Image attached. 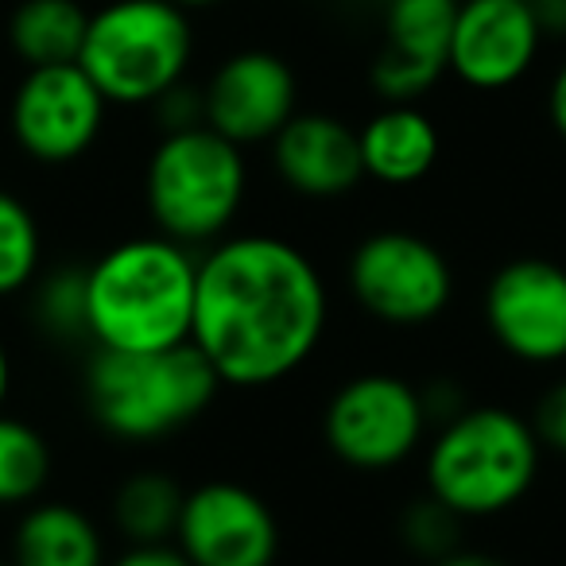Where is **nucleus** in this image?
Here are the masks:
<instances>
[{"mask_svg": "<svg viewBox=\"0 0 566 566\" xmlns=\"http://www.w3.org/2000/svg\"><path fill=\"white\" fill-rule=\"evenodd\" d=\"M331 292L318 264L272 233H229L198 256L190 342L221 385L268 388L323 346Z\"/></svg>", "mask_w": 566, "mask_h": 566, "instance_id": "1", "label": "nucleus"}, {"mask_svg": "<svg viewBox=\"0 0 566 566\" xmlns=\"http://www.w3.org/2000/svg\"><path fill=\"white\" fill-rule=\"evenodd\" d=\"M195 249L164 233L120 241L86 268V338L117 354L182 346L195 326Z\"/></svg>", "mask_w": 566, "mask_h": 566, "instance_id": "2", "label": "nucleus"}, {"mask_svg": "<svg viewBox=\"0 0 566 566\" xmlns=\"http://www.w3.org/2000/svg\"><path fill=\"white\" fill-rule=\"evenodd\" d=\"M543 442L532 419L512 408L478 403L439 423L427 442V493L462 520H489L532 493Z\"/></svg>", "mask_w": 566, "mask_h": 566, "instance_id": "3", "label": "nucleus"}, {"mask_svg": "<svg viewBox=\"0 0 566 566\" xmlns=\"http://www.w3.org/2000/svg\"><path fill=\"white\" fill-rule=\"evenodd\" d=\"M221 380L195 342L156 354L94 349L86 403L102 431L120 442H156L190 427L218 396Z\"/></svg>", "mask_w": 566, "mask_h": 566, "instance_id": "4", "label": "nucleus"}, {"mask_svg": "<svg viewBox=\"0 0 566 566\" xmlns=\"http://www.w3.org/2000/svg\"><path fill=\"white\" fill-rule=\"evenodd\" d=\"M244 195V148L213 133L210 125L164 133V140L151 148L144 171V206L156 233L187 249H210L213 241L229 237Z\"/></svg>", "mask_w": 566, "mask_h": 566, "instance_id": "5", "label": "nucleus"}, {"mask_svg": "<svg viewBox=\"0 0 566 566\" xmlns=\"http://www.w3.org/2000/svg\"><path fill=\"white\" fill-rule=\"evenodd\" d=\"M195 55L187 9L175 0H113L90 17L78 66L109 105H156Z\"/></svg>", "mask_w": 566, "mask_h": 566, "instance_id": "6", "label": "nucleus"}, {"mask_svg": "<svg viewBox=\"0 0 566 566\" xmlns=\"http://www.w3.org/2000/svg\"><path fill=\"white\" fill-rule=\"evenodd\" d=\"M349 292L357 307L385 326H427L454 300L447 252L411 229L369 233L349 256Z\"/></svg>", "mask_w": 566, "mask_h": 566, "instance_id": "7", "label": "nucleus"}, {"mask_svg": "<svg viewBox=\"0 0 566 566\" xmlns=\"http://www.w3.org/2000/svg\"><path fill=\"white\" fill-rule=\"evenodd\" d=\"M423 392L396 373H361L331 396L323 416L326 447L354 470H396L427 439Z\"/></svg>", "mask_w": 566, "mask_h": 566, "instance_id": "8", "label": "nucleus"}, {"mask_svg": "<svg viewBox=\"0 0 566 566\" xmlns=\"http://www.w3.org/2000/svg\"><path fill=\"white\" fill-rule=\"evenodd\" d=\"M481 315L493 342L520 365L566 361V268L543 256H516L485 283Z\"/></svg>", "mask_w": 566, "mask_h": 566, "instance_id": "9", "label": "nucleus"}, {"mask_svg": "<svg viewBox=\"0 0 566 566\" xmlns=\"http://www.w3.org/2000/svg\"><path fill=\"white\" fill-rule=\"evenodd\" d=\"M105 109L109 102L78 63L35 66L12 97V140L35 164H74L97 144Z\"/></svg>", "mask_w": 566, "mask_h": 566, "instance_id": "10", "label": "nucleus"}, {"mask_svg": "<svg viewBox=\"0 0 566 566\" xmlns=\"http://www.w3.org/2000/svg\"><path fill=\"white\" fill-rule=\"evenodd\" d=\"M175 547L190 566H272L280 524L264 496L241 481H202L182 501Z\"/></svg>", "mask_w": 566, "mask_h": 566, "instance_id": "11", "label": "nucleus"}, {"mask_svg": "<svg viewBox=\"0 0 566 566\" xmlns=\"http://www.w3.org/2000/svg\"><path fill=\"white\" fill-rule=\"evenodd\" d=\"M543 28L524 0H458L447 71L470 90H509L532 71Z\"/></svg>", "mask_w": 566, "mask_h": 566, "instance_id": "12", "label": "nucleus"}, {"mask_svg": "<svg viewBox=\"0 0 566 566\" xmlns=\"http://www.w3.org/2000/svg\"><path fill=\"white\" fill-rule=\"evenodd\" d=\"M300 105L292 66L272 51H237L233 59L213 71L202 90L206 125L226 140L241 144H272Z\"/></svg>", "mask_w": 566, "mask_h": 566, "instance_id": "13", "label": "nucleus"}, {"mask_svg": "<svg viewBox=\"0 0 566 566\" xmlns=\"http://www.w3.org/2000/svg\"><path fill=\"white\" fill-rule=\"evenodd\" d=\"M458 0H388V40L373 63V90L388 105H416L447 74Z\"/></svg>", "mask_w": 566, "mask_h": 566, "instance_id": "14", "label": "nucleus"}, {"mask_svg": "<svg viewBox=\"0 0 566 566\" xmlns=\"http://www.w3.org/2000/svg\"><path fill=\"white\" fill-rule=\"evenodd\" d=\"M272 164L295 195L342 198L365 179L361 136L331 113H295L272 140Z\"/></svg>", "mask_w": 566, "mask_h": 566, "instance_id": "15", "label": "nucleus"}, {"mask_svg": "<svg viewBox=\"0 0 566 566\" xmlns=\"http://www.w3.org/2000/svg\"><path fill=\"white\" fill-rule=\"evenodd\" d=\"M361 136L365 179L385 187H411L439 164V128L416 105H385L377 117L357 128Z\"/></svg>", "mask_w": 566, "mask_h": 566, "instance_id": "16", "label": "nucleus"}, {"mask_svg": "<svg viewBox=\"0 0 566 566\" xmlns=\"http://www.w3.org/2000/svg\"><path fill=\"white\" fill-rule=\"evenodd\" d=\"M17 566H105V539L82 509L66 501H35L12 532Z\"/></svg>", "mask_w": 566, "mask_h": 566, "instance_id": "17", "label": "nucleus"}, {"mask_svg": "<svg viewBox=\"0 0 566 566\" xmlns=\"http://www.w3.org/2000/svg\"><path fill=\"white\" fill-rule=\"evenodd\" d=\"M90 17L78 0H24L9 20V43L28 71L78 63Z\"/></svg>", "mask_w": 566, "mask_h": 566, "instance_id": "18", "label": "nucleus"}, {"mask_svg": "<svg viewBox=\"0 0 566 566\" xmlns=\"http://www.w3.org/2000/svg\"><path fill=\"white\" fill-rule=\"evenodd\" d=\"M187 493L164 470H140L113 493V524L128 543H171Z\"/></svg>", "mask_w": 566, "mask_h": 566, "instance_id": "19", "label": "nucleus"}, {"mask_svg": "<svg viewBox=\"0 0 566 566\" xmlns=\"http://www.w3.org/2000/svg\"><path fill=\"white\" fill-rule=\"evenodd\" d=\"M51 481V447L32 423L0 411V509L35 504Z\"/></svg>", "mask_w": 566, "mask_h": 566, "instance_id": "20", "label": "nucleus"}, {"mask_svg": "<svg viewBox=\"0 0 566 566\" xmlns=\"http://www.w3.org/2000/svg\"><path fill=\"white\" fill-rule=\"evenodd\" d=\"M43 268V233L32 206L0 190V300L28 292Z\"/></svg>", "mask_w": 566, "mask_h": 566, "instance_id": "21", "label": "nucleus"}, {"mask_svg": "<svg viewBox=\"0 0 566 566\" xmlns=\"http://www.w3.org/2000/svg\"><path fill=\"white\" fill-rule=\"evenodd\" d=\"M35 318L51 338H86V268L48 275L35 287Z\"/></svg>", "mask_w": 566, "mask_h": 566, "instance_id": "22", "label": "nucleus"}, {"mask_svg": "<svg viewBox=\"0 0 566 566\" xmlns=\"http://www.w3.org/2000/svg\"><path fill=\"white\" fill-rule=\"evenodd\" d=\"M458 524H462V516H454L447 504L427 493L423 501L411 504L408 516H403V539H408V547H416L419 555L442 558V555H450V551H458L454 547Z\"/></svg>", "mask_w": 566, "mask_h": 566, "instance_id": "23", "label": "nucleus"}, {"mask_svg": "<svg viewBox=\"0 0 566 566\" xmlns=\"http://www.w3.org/2000/svg\"><path fill=\"white\" fill-rule=\"evenodd\" d=\"M532 427L539 434L543 450H555V454H566V377L555 380L547 392L539 396L532 411Z\"/></svg>", "mask_w": 566, "mask_h": 566, "instance_id": "24", "label": "nucleus"}, {"mask_svg": "<svg viewBox=\"0 0 566 566\" xmlns=\"http://www.w3.org/2000/svg\"><path fill=\"white\" fill-rule=\"evenodd\" d=\"M105 566H190V558L175 543H128L125 555Z\"/></svg>", "mask_w": 566, "mask_h": 566, "instance_id": "25", "label": "nucleus"}, {"mask_svg": "<svg viewBox=\"0 0 566 566\" xmlns=\"http://www.w3.org/2000/svg\"><path fill=\"white\" fill-rule=\"evenodd\" d=\"M547 117H551V128L566 140V63L555 71L551 78V90H547Z\"/></svg>", "mask_w": 566, "mask_h": 566, "instance_id": "26", "label": "nucleus"}, {"mask_svg": "<svg viewBox=\"0 0 566 566\" xmlns=\"http://www.w3.org/2000/svg\"><path fill=\"white\" fill-rule=\"evenodd\" d=\"M431 566H509V563L496 555H485V551H450V555L434 558Z\"/></svg>", "mask_w": 566, "mask_h": 566, "instance_id": "27", "label": "nucleus"}, {"mask_svg": "<svg viewBox=\"0 0 566 566\" xmlns=\"http://www.w3.org/2000/svg\"><path fill=\"white\" fill-rule=\"evenodd\" d=\"M9 392H12V357H9V346L0 338V411L9 403Z\"/></svg>", "mask_w": 566, "mask_h": 566, "instance_id": "28", "label": "nucleus"}, {"mask_svg": "<svg viewBox=\"0 0 566 566\" xmlns=\"http://www.w3.org/2000/svg\"><path fill=\"white\" fill-rule=\"evenodd\" d=\"M175 4H179V9H213V4H221V0H175Z\"/></svg>", "mask_w": 566, "mask_h": 566, "instance_id": "29", "label": "nucleus"}, {"mask_svg": "<svg viewBox=\"0 0 566 566\" xmlns=\"http://www.w3.org/2000/svg\"><path fill=\"white\" fill-rule=\"evenodd\" d=\"M0 566H17V563H12V558H0Z\"/></svg>", "mask_w": 566, "mask_h": 566, "instance_id": "30", "label": "nucleus"}, {"mask_svg": "<svg viewBox=\"0 0 566 566\" xmlns=\"http://www.w3.org/2000/svg\"><path fill=\"white\" fill-rule=\"evenodd\" d=\"M524 4H539V0H524Z\"/></svg>", "mask_w": 566, "mask_h": 566, "instance_id": "31", "label": "nucleus"}]
</instances>
